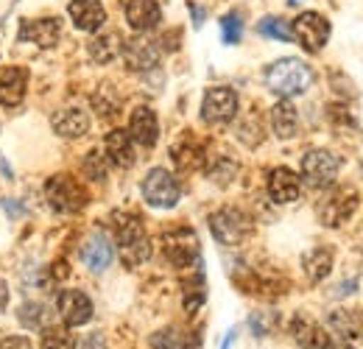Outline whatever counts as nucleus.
Wrapping results in <instances>:
<instances>
[{"label":"nucleus","mask_w":363,"mask_h":349,"mask_svg":"<svg viewBox=\"0 0 363 349\" xmlns=\"http://www.w3.org/2000/svg\"><path fill=\"white\" fill-rule=\"evenodd\" d=\"M311 84H313V70L302 59L285 56L266 67V87L279 98L302 95L305 89H311Z\"/></svg>","instance_id":"f257e3e1"},{"label":"nucleus","mask_w":363,"mask_h":349,"mask_svg":"<svg viewBox=\"0 0 363 349\" xmlns=\"http://www.w3.org/2000/svg\"><path fill=\"white\" fill-rule=\"evenodd\" d=\"M118 226V249L126 265H140L151 257V240L145 235V226L137 216H118L115 218Z\"/></svg>","instance_id":"f03ea898"},{"label":"nucleus","mask_w":363,"mask_h":349,"mask_svg":"<svg viewBox=\"0 0 363 349\" xmlns=\"http://www.w3.org/2000/svg\"><path fill=\"white\" fill-rule=\"evenodd\" d=\"M140 190H143L145 204H151V207H157V210H171V207L179 204V199H182L179 182L174 179L171 171H165V168L148 171L145 179H143V184H140Z\"/></svg>","instance_id":"7ed1b4c3"},{"label":"nucleus","mask_w":363,"mask_h":349,"mask_svg":"<svg viewBox=\"0 0 363 349\" xmlns=\"http://www.w3.org/2000/svg\"><path fill=\"white\" fill-rule=\"evenodd\" d=\"M210 232L218 243L238 246L252 235V218L238 207H221L210 216Z\"/></svg>","instance_id":"20e7f679"},{"label":"nucleus","mask_w":363,"mask_h":349,"mask_svg":"<svg viewBox=\"0 0 363 349\" xmlns=\"http://www.w3.org/2000/svg\"><path fill=\"white\" fill-rule=\"evenodd\" d=\"M338 171H341V157L327 148H313L302 157V179L313 190H327L335 182Z\"/></svg>","instance_id":"39448f33"},{"label":"nucleus","mask_w":363,"mask_h":349,"mask_svg":"<svg viewBox=\"0 0 363 349\" xmlns=\"http://www.w3.org/2000/svg\"><path fill=\"white\" fill-rule=\"evenodd\" d=\"M358 210V193H352L350 187H335L327 190L318 201V221L324 226H341L344 221Z\"/></svg>","instance_id":"423d86ee"},{"label":"nucleus","mask_w":363,"mask_h":349,"mask_svg":"<svg viewBox=\"0 0 363 349\" xmlns=\"http://www.w3.org/2000/svg\"><path fill=\"white\" fill-rule=\"evenodd\" d=\"M291 34H294V40L302 45L305 50L318 53L327 45V40H330V20L324 14H318V11H302L294 20Z\"/></svg>","instance_id":"0eeeda50"},{"label":"nucleus","mask_w":363,"mask_h":349,"mask_svg":"<svg viewBox=\"0 0 363 349\" xmlns=\"http://www.w3.org/2000/svg\"><path fill=\"white\" fill-rule=\"evenodd\" d=\"M45 199L53 213H76L79 207H84V193L82 187L70 179V176H53L45 184Z\"/></svg>","instance_id":"6e6552de"},{"label":"nucleus","mask_w":363,"mask_h":349,"mask_svg":"<svg viewBox=\"0 0 363 349\" xmlns=\"http://www.w3.org/2000/svg\"><path fill=\"white\" fill-rule=\"evenodd\" d=\"M238 115V95L229 87L207 89L204 104H201V121L210 126H224Z\"/></svg>","instance_id":"1a4fd4ad"},{"label":"nucleus","mask_w":363,"mask_h":349,"mask_svg":"<svg viewBox=\"0 0 363 349\" xmlns=\"http://www.w3.org/2000/svg\"><path fill=\"white\" fill-rule=\"evenodd\" d=\"M162 249H165V257L174 265H190V262L199 260V240H196L193 229L168 232L162 238Z\"/></svg>","instance_id":"9d476101"},{"label":"nucleus","mask_w":363,"mask_h":349,"mask_svg":"<svg viewBox=\"0 0 363 349\" xmlns=\"http://www.w3.org/2000/svg\"><path fill=\"white\" fill-rule=\"evenodd\" d=\"M56 310L62 316V321L67 327H82L92 318V302L84 291H62L59 294V302H56Z\"/></svg>","instance_id":"9b49d317"},{"label":"nucleus","mask_w":363,"mask_h":349,"mask_svg":"<svg viewBox=\"0 0 363 349\" xmlns=\"http://www.w3.org/2000/svg\"><path fill=\"white\" fill-rule=\"evenodd\" d=\"M20 37L34 43L37 48H53L62 37V23L56 17H40V20H26L20 26Z\"/></svg>","instance_id":"f8f14e48"},{"label":"nucleus","mask_w":363,"mask_h":349,"mask_svg":"<svg viewBox=\"0 0 363 349\" xmlns=\"http://www.w3.org/2000/svg\"><path fill=\"white\" fill-rule=\"evenodd\" d=\"M269 193L277 204H291L302 196V179L291 168H274L269 176Z\"/></svg>","instance_id":"ddd939ff"},{"label":"nucleus","mask_w":363,"mask_h":349,"mask_svg":"<svg viewBox=\"0 0 363 349\" xmlns=\"http://www.w3.org/2000/svg\"><path fill=\"white\" fill-rule=\"evenodd\" d=\"M115 260V249H112V240L106 238V235H101V232H95L90 235L87 240H84V246H82V262L90 268V271H106L109 265Z\"/></svg>","instance_id":"4468645a"},{"label":"nucleus","mask_w":363,"mask_h":349,"mask_svg":"<svg viewBox=\"0 0 363 349\" xmlns=\"http://www.w3.org/2000/svg\"><path fill=\"white\" fill-rule=\"evenodd\" d=\"M129 137L135 140L137 145H143V148L157 145V140H160V123H157L154 109L137 106L135 112H132V121H129Z\"/></svg>","instance_id":"2eb2a0df"},{"label":"nucleus","mask_w":363,"mask_h":349,"mask_svg":"<svg viewBox=\"0 0 363 349\" xmlns=\"http://www.w3.org/2000/svg\"><path fill=\"white\" fill-rule=\"evenodd\" d=\"M67 14L73 20L76 28L82 31H98L104 23H106V9L98 3V0H73L67 6Z\"/></svg>","instance_id":"dca6fc26"},{"label":"nucleus","mask_w":363,"mask_h":349,"mask_svg":"<svg viewBox=\"0 0 363 349\" xmlns=\"http://www.w3.org/2000/svg\"><path fill=\"white\" fill-rule=\"evenodd\" d=\"M53 131L67 137V140H76V137H84L90 131V115L79 106H65L53 115Z\"/></svg>","instance_id":"f3484780"},{"label":"nucleus","mask_w":363,"mask_h":349,"mask_svg":"<svg viewBox=\"0 0 363 349\" xmlns=\"http://www.w3.org/2000/svg\"><path fill=\"white\" fill-rule=\"evenodd\" d=\"M28 89V73L23 67H0V104L6 106H17L26 98Z\"/></svg>","instance_id":"a211bd4d"},{"label":"nucleus","mask_w":363,"mask_h":349,"mask_svg":"<svg viewBox=\"0 0 363 349\" xmlns=\"http://www.w3.org/2000/svg\"><path fill=\"white\" fill-rule=\"evenodd\" d=\"M123 59H126V65L132 67V70H151V67H157V62H160V50H157V45L151 43V40H145V37H135V40H129V43L123 45Z\"/></svg>","instance_id":"6ab92c4d"},{"label":"nucleus","mask_w":363,"mask_h":349,"mask_svg":"<svg viewBox=\"0 0 363 349\" xmlns=\"http://www.w3.org/2000/svg\"><path fill=\"white\" fill-rule=\"evenodd\" d=\"M162 20V9L157 0H129L126 3V23L135 31H151Z\"/></svg>","instance_id":"aec40b11"},{"label":"nucleus","mask_w":363,"mask_h":349,"mask_svg":"<svg viewBox=\"0 0 363 349\" xmlns=\"http://www.w3.org/2000/svg\"><path fill=\"white\" fill-rule=\"evenodd\" d=\"M291 333L296 338V344L302 349H330V336L324 327H318L313 318L308 316H296L291 321Z\"/></svg>","instance_id":"412c9836"},{"label":"nucleus","mask_w":363,"mask_h":349,"mask_svg":"<svg viewBox=\"0 0 363 349\" xmlns=\"http://www.w3.org/2000/svg\"><path fill=\"white\" fill-rule=\"evenodd\" d=\"M104 154L118 165V168H132L135 165V143H132V137H129V131L123 129H115L106 134V140H104Z\"/></svg>","instance_id":"4be33fe9"},{"label":"nucleus","mask_w":363,"mask_h":349,"mask_svg":"<svg viewBox=\"0 0 363 349\" xmlns=\"http://www.w3.org/2000/svg\"><path fill=\"white\" fill-rule=\"evenodd\" d=\"M272 129L279 140H294L299 134V112H296V106L288 98H282L279 104H274Z\"/></svg>","instance_id":"5701e85b"},{"label":"nucleus","mask_w":363,"mask_h":349,"mask_svg":"<svg viewBox=\"0 0 363 349\" xmlns=\"http://www.w3.org/2000/svg\"><path fill=\"white\" fill-rule=\"evenodd\" d=\"M302 268H305V274H308L313 282L324 279V277L333 271V252H330V249H324V246L311 249V252L302 257Z\"/></svg>","instance_id":"b1692460"},{"label":"nucleus","mask_w":363,"mask_h":349,"mask_svg":"<svg viewBox=\"0 0 363 349\" xmlns=\"http://www.w3.org/2000/svg\"><path fill=\"white\" fill-rule=\"evenodd\" d=\"M121 50H123V43H121L118 34H101V37H95L90 43V53L98 65H106V62L118 59Z\"/></svg>","instance_id":"393cba45"},{"label":"nucleus","mask_w":363,"mask_h":349,"mask_svg":"<svg viewBox=\"0 0 363 349\" xmlns=\"http://www.w3.org/2000/svg\"><path fill=\"white\" fill-rule=\"evenodd\" d=\"M171 157H174V162L179 165L182 171H199V168L204 165V151H201V145H174Z\"/></svg>","instance_id":"a878e982"},{"label":"nucleus","mask_w":363,"mask_h":349,"mask_svg":"<svg viewBox=\"0 0 363 349\" xmlns=\"http://www.w3.org/2000/svg\"><path fill=\"white\" fill-rule=\"evenodd\" d=\"M257 31H260L263 37L279 40V43H291V40H294L291 26H288L285 20H279V17H266V20H260V23H257Z\"/></svg>","instance_id":"bb28decb"},{"label":"nucleus","mask_w":363,"mask_h":349,"mask_svg":"<svg viewBox=\"0 0 363 349\" xmlns=\"http://www.w3.org/2000/svg\"><path fill=\"white\" fill-rule=\"evenodd\" d=\"M40 349H76V341L65 327H48L43 333Z\"/></svg>","instance_id":"cd10ccee"},{"label":"nucleus","mask_w":363,"mask_h":349,"mask_svg":"<svg viewBox=\"0 0 363 349\" xmlns=\"http://www.w3.org/2000/svg\"><path fill=\"white\" fill-rule=\"evenodd\" d=\"M151 347L154 349H187V341L177 327H165L160 333L151 336Z\"/></svg>","instance_id":"c85d7f7f"},{"label":"nucleus","mask_w":363,"mask_h":349,"mask_svg":"<svg viewBox=\"0 0 363 349\" xmlns=\"http://www.w3.org/2000/svg\"><path fill=\"white\" fill-rule=\"evenodd\" d=\"M221 37H224V43L227 45L240 43V37H243V20H240L238 14L221 17Z\"/></svg>","instance_id":"c756f323"},{"label":"nucleus","mask_w":363,"mask_h":349,"mask_svg":"<svg viewBox=\"0 0 363 349\" xmlns=\"http://www.w3.org/2000/svg\"><path fill=\"white\" fill-rule=\"evenodd\" d=\"M84 174L90 176V179H95V182L106 179V157L101 151H90L84 157Z\"/></svg>","instance_id":"7c9ffc66"},{"label":"nucleus","mask_w":363,"mask_h":349,"mask_svg":"<svg viewBox=\"0 0 363 349\" xmlns=\"http://www.w3.org/2000/svg\"><path fill=\"white\" fill-rule=\"evenodd\" d=\"M20 321H23L26 327H43V321H45V307L34 305V302H26V305L20 307Z\"/></svg>","instance_id":"2f4dec72"},{"label":"nucleus","mask_w":363,"mask_h":349,"mask_svg":"<svg viewBox=\"0 0 363 349\" xmlns=\"http://www.w3.org/2000/svg\"><path fill=\"white\" fill-rule=\"evenodd\" d=\"M76 349H106V338L101 333H90L76 344Z\"/></svg>","instance_id":"473e14b6"},{"label":"nucleus","mask_w":363,"mask_h":349,"mask_svg":"<svg viewBox=\"0 0 363 349\" xmlns=\"http://www.w3.org/2000/svg\"><path fill=\"white\" fill-rule=\"evenodd\" d=\"M0 349H31V341L28 338H23V336H11V338H6Z\"/></svg>","instance_id":"72a5a7b5"},{"label":"nucleus","mask_w":363,"mask_h":349,"mask_svg":"<svg viewBox=\"0 0 363 349\" xmlns=\"http://www.w3.org/2000/svg\"><path fill=\"white\" fill-rule=\"evenodd\" d=\"M0 204H3V210H6V213H17L14 218H20V216H23V207H20L17 201H9V199H3Z\"/></svg>","instance_id":"f704fd0d"},{"label":"nucleus","mask_w":363,"mask_h":349,"mask_svg":"<svg viewBox=\"0 0 363 349\" xmlns=\"http://www.w3.org/2000/svg\"><path fill=\"white\" fill-rule=\"evenodd\" d=\"M6 305H9V288H6V282L0 279V313L6 310Z\"/></svg>","instance_id":"c9c22d12"},{"label":"nucleus","mask_w":363,"mask_h":349,"mask_svg":"<svg viewBox=\"0 0 363 349\" xmlns=\"http://www.w3.org/2000/svg\"><path fill=\"white\" fill-rule=\"evenodd\" d=\"M0 171H3V176H11V168L6 165V160H3V157H0Z\"/></svg>","instance_id":"e433bc0d"},{"label":"nucleus","mask_w":363,"mask_h":349,"mask_svg":"<svg viewBox=\"0 0 363 349\" xmlns=\"http://www.w3.org/2000/svg\"><path fill=\"white\" fill-rule=\"evenodd\" d=\"M232 341H235V333H229V336H227V341H224V349L232 347Z\"/></svg>","instance_id":"4c0bfd02"}]
</instances>
